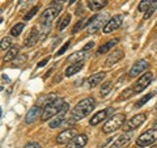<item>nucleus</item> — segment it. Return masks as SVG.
<instances>
[{
	"label": "nucleus",
	"mask_w": 157,
	"mask_h": 148,
	"mask_svg": "<svg viewBox=\"0 0 157 148\" xmlns=\"http://www.w3.org/2000/svg\"><path fill=\"white\" fill-rule=\"evenodd\" d=\"M24 2V0H18V3H22Z\"/></svg>",
	"instance_id": "nucleus-45"
},
{
	"label": "nucleus",
	"mask_w": 157,
	"mask_h": 148,
	"mask_svg": "<svg viewBox=\"0 0 157 148\" xmlns=\"http://www.w3.org/2000/svg\"><path fill=\"white\" fill-rule=\"evenodd\" d=\"M88 4V7H89L90 11H100V9L102 8H105L107 6V0H88L86 2Z\"/></svg>",
	"instance_id": "nucleus-20"
},
{
	"label": "nucleus",
	"mask_w": 157,
	"mask_h": 148,
	"mask_svg": "<svg viewBox=\"0 0 157 148\" xmlns=\"http://www.w3.org/2000/svg\"><path fill=\"white\" fill-rule=\"evenodd\" d=\"M94 47V42H89L88 45H85L84 47H82V51H86V50H90V49Z\"/></svg>",
	"instance_id": "nucleus-38"
},
{
	"label": "nucleus",
	"mask_w": 157,
	"mask_h": 148,
	"mask_svg": "<svg viewBox=\"0 0 157 148\" xmlns=\"http://www.w3.org/2000/svg\"><path fill=\"white\" fill-rule=\"evenodd\" d=\"M82 26H84V20H80V21H78V22L76 24V25H75V28H73L72 33H73V34H76V33H77L78 30H80V29H81Z\"/></svg>",
	"instance_id": "nucleus-35"
},
{
	"label": "nucleus",
	"mask_w": 157,
	"mask_h": 148,
	"mask_svg": "<svg viewBox=\"0 0 157 148\" xmlns=\"http://www.w3.org/2000/svg\"><path fill=\"white\" fill-rule=\"evenodd\" d=\"M39 41V30L37 28H33L29 36L25 39V46L26 47H33L34 45H37V42Z\"/></svg>",
	"instance_id": "nucleus-18"
},
{
	"label": "nucleus",
	"mask_w": 157,
	"mask_h": 148,
	"mask_svg": "<svg viewBox=\"0 0 157 148\" xmlns=\"http://www.w3.org/2000/svg\"><path fill=\"white\" fill-rule=\"evenodd\" d=\"M105 77H106V72H104V71L97 72L88 79V85H89V88H96L97 85H100L102 83V80H104Z\"/></svg>",
	"instance_id": "nucleus-19"
},
{
	"label": "nucleus",
	"mask_w": 157,
	"mask_h": 148,
	"mask_svg": "<svg viewBox=\"0 0 157 148\" xmlns=\"http://www.w3.org/2000/svg\"><path fill=\"white\" fill-rule=\"evenodd\" d=\"M84 67V60L82 62H78V63H75V64H70L67 68H66V76L70 77V76H73L75 73H77L78 71L81 70V68Z\"/></svg>",
	"instance_id": "nucleus-22"
},
{
	"label": "nucleus",
	"mask_w": 157,
	"mask_h": 148,
	"mask_svg": "<svg viewBox=\"0 0 157 148\" xmlns=\"http://www.w3.org/2000/svg\"><path fill=\"white\" fill-rule=\"evenodd\" d=\"M153 110H155V111H157V102L155 103V109H153Z\"/></svg>",
	"instance_id": "nucleus-43"
},
{
	"label": "nucleus",
	"mask_w": 157,
	"mask_h": 148,
	"mask_svg": "<svg viewBox=\"0 0 157 148\" xmlns=\"http://www.w3.org/2000/svg\"><path fill=\"white\" fill-rule=\"evenodd\" d=\"M111 89H113V83H111L110 80H109V81H105V83L101 85V88H100L101 96H102V97H106V96L111 92Z\"/></svg>",
	"instance_id": "nucleus-26"
},
{
	"label": "nucleus",
	"mask_w": 157,
	"mask_h": 148,
	"mask_svg": "<svg viewBox=\"0 0 157 148\" xmlns=\"http://www.w3.org/2000/svg\"><path fill=\"white\" fill-rule=\"evenodd\" d=\"M18 53H20V46H12L11 49L8 50V53L4 55L3 58V62H11L13 59H16L18 56Z\"/></svg>",
	"instance_id": "nucleus-23"
},
{
	"label": "nucleus",
	"mask_w": 157,
	"mask_h": 148,
	"mask_svg": "<svg viewBox=\"0 0 157 148\" xmlns=\"http://www.w3.org/2000/svg\"><path fill=\"white\" fill-rule=\"evenodd\" d=\"M85 58V54L84 51H80V53H73L72 55H70L67 58V63H72V64H75V63H78V62H82Z\"/></svg>",
	"instance_id": "nucleus-24"
},
{
	"label": "nucleus",
	"mask_w": 157,
	"mask_h": 148,
	"mask_svg": "<svg viewBox=\"0 0 157 148\" xmlns=\"http://www.w3.org/2000/svg\"><path fill=\"white\" fill-rule=\"evenodd\" d=\"M123 56H124L123 50H121V49H115V50H114V51H111V53L109 54V56L106 58V60H105V66H106V67H111V66H114L115 63L119 62Z\"/></svg>",
	"instance_id": "nucleus-14"
},
{
	"label": "nucleus",
	"mask_w": 157,
	"mask_h": 148,
	"mask_svg": "<svg viewBox=\"0 0 157 148\" xmlns=\"http://www.w3.org/2000/svg\"><path fill=\"white\" fill-rule=\"evenodd\" d=\"M156 8H157V0H153V4H151L149 9H148V11H147V12L144 13V20H148V18L152 16V14L155 13Z\"/></svg>",
	"instance_id": "nucleus-31"
},
{
	"label": "nucleus",
	"mask_w": 157,
	"mask_h": 148,
	"mask_svg": "<svg viewBox=\"0 0 157 148\" xmlns=\"http://www.w3.org/2000/svg\"><path fill=\"white\" fill-rule=\"evenodd\" d=\"M25 148H42V146L37 142H29L25 144Z\"/></svg>",
	"instance_id": "nucleus-36"
},
{
	"label": "nucleus",
	"mask_w": 157,
	"mask_h": 148,
	"mask_svg": "<svg viewBox=\"0 0 157 148\" xmlns=\"http://www.w3.org/2000/svg\"><path fill=\"white\" fill-rule=\"evenodd\" d=\"M151 148H157V144H155V146H152Z\"/></svg>",
	"instance_id": "nucleus-44"
},
{
	"label": "nucleus",
	"mask_w": 157,
	"mask_h": 148,
	"mask_svg": "<svg viewBox=\"0 0 157 148\" xmlns=\"http://www.w3.org/2000/svg\"><path fill=\"white\" fill-rule=\"evenodd\" d=\"M70 22H71V14L68 13V14H66V16L60 20V22H59V25H58L59 30H63V29H66Z\"/></svg>",
	"instance_id": "nucleus-29"
},
{
	"label": "nucleus",
	"mask_w": 157,
	"mask_h": 148,
	"mask_svg": "<svg viewBox=\"0 0 157 148\" xmlns=\"http://www.w3.org/2000/svg\"><path fill=\"white\" fill-rule=\"evenodd\" d=\"M77 2V0H70V3H68V4H70V6H72V4H75Z\"/></svg>",
	"instance_id": "nucleus-41"
},
{
	"label": "nucleus",
	"mask_w": 157,
	"mask_h": 148,
	"mask_svg": "<svg viewBox=\"0 0 157 148\" xmlns=\"http://www.w3.org/2000/svg\"><path fill=\"white\" fill-rule=\"evenodd\" d=\"M41 111H43V109H42L41 106H38V105L33 106L32 109H30V110H29V111L26 113L25 122L28 123V125H30V123L36 122V121H37V118L39 117V114H41Z\"/></svg>",
	"instance_id": "nucleus-17"
},
{
	"label": "nucleus",
	"mask_w": 157,
	"mask_h": 148,
	"mask_svg": "<svg viewBox=\"0 0 157 148\" xmlns=\"http://www.w3.org/2000/svg\"><path fill=\"white\" fill-rule=\"evenodd\" d=\"M131 138H132V132H126V134L118 136V139L114 142V144L110 148H126L131 142Z\"/></svg>",
	"instance_id": "nucleus-15"
},
{
	"label": "nucleus",
	"mask_w": 157,
	"mask_h": 148,
	"mask_svg": "<svg viewBox=\"0 0 157 148\" xmlns=\"http://www.w3.org/2000/svg\"><path fill=\"white\" fill-rule=\"evenodd\" d=\"M155 142H157V129H149L136 139V146L147 147V146H152Z\"/></svg>",
	"instance_id": "nucleus-5"
},
{
	"label": "nucleus",
	"mask_w": 157,
	"mask_h": 148,
	"mask_svg": "<svg viewBox=\"0 0 157 148\" xmlns=\"http://www.w3.org/2000/svg\"><path fill=\"white\" fill-rule=\"evenodd\" d=\"M153 127H155V129H157V117L155 118V122H153Z\"/></svg>",
	"instance_id": "nucleus-40"
},
{
	"label": "nucleus",
	"mask_w": 157,
	"mask_h": 148,
	"mask_svg": "<svg viewBox=\"0 0 157 148\" xmlns=\"http://www.w3.org/2000/svg\"><path fill=\"white\" fill-rule=\"evenodd\" d=\"M152 80H153V73H152V72L144 73V75H141V77H139L135 81L134 85H131L132 91H134L135 95H136V93H141L144 89L148 88V85L152 83Z\"/></svg>",
	"instance_id": "nucleus-6"
},
{
	"label": "nucleus",
	"mask_w": 157,
	"mask_h": 148,
	"mask_svg": "<svg viewBox=\"0 0 157 148\" xmlns=\"http://www.w3.org/2000/svg\"><path fill=\"white\" fill-rule=\"evenodd\" d=\"M88 143V136L84 134L76 135L73 139L67 144V148H82Z\"/></svg>",
	"instance_id": "nucleus-16"
},
{
	"label": "nucleus",
	"mask_w": 157,
	"mask_h": 148,
	"mask_svg": "<svg viewBox=\"0 0 157 148\" xmlns=\"http://www.w3.org/2000/svg\"><path fill=\"white\" fill-rule=\"evenodd\" d=\"M64 2H67V0H54L52 4H60L62 6V3H64Z\"/></svg>",
	"instance_id": "nucleus-39"
},
{
	"label": "nucleus",
	"mask_w": 157,
	"mask_h": 148,
	"mask_svg": "<svg viewBox=\"0 0 157 148\" xmlns=\"http://www.w3.org/2000/svg\"><path fill=\"white\" fill-rule=\"evenodd\" d=\"M151 4H152V0H141L140 4H139V7H137V11H139L140 13L147 12L149 9Z\"/></svg>",
	"instance_id": "nucleus-28"
},
{
	"label": "nucleus",
	"mask_w": 157,
	"mask_h": 148,
	"mask_svg": "<svg viewBox=\"0 0 157 148\" xmlns=\"http://www.w3.org/2000/svg\"><path fill=\"white\" fill-rule=\"evenodd\" d=\"M153 96H156V92H151V93H148V95L143 96V97H141L139 101H136V103H135V107H136V109H140V107H141V106H144L145 103L148 102V101H149V100H151V98L153 97Z\"/></svg>",
	"instance_id": "nucleus-25"
},
{
	"label": "nucleus",
	"mask_w": 157,
	"mask_h": 148,
	"mask_svg": "<svg viewBox=\"0 0 157 148\" xmlns=\"http://www.w3.org/2000/svg\"><path fill=\"white\" fill-rule=\"evenodd\" d=\"M147 68H148V62L144 60V59H140V60H137L135 64L131 67V70L128 71V76L136 77V76L141 75V72H144Z\"/></svg>",
	"instance_id": "nucleus-13"
},
{
	"label": "nucleus",
	"mask_w": 157,
	"mask_h": 148,
	"mask_svg": "<svg viewBox=\"0 0 157 148\" xmlns=\"http://www.w3.org/2000/svg\"><path fill=\"white\" fill-rule=\"evenodd\" d=\"M122 21H123V16H122V14H115V16H113L105 25L104 33L109 34V33H113V32L118 30V29L121 28V25H122Z\"/></svg>",
	"instance_id": "nucleus-9"
},
{
	"label": "nucleus",
	"mask_w": 157,
	"mask_h": 148,
	"mask_svg": "<svg viewBox=\"0 0 157 148\" xmlns=\"http://www.w3.org/2000/svg\"><path fill=\"white\" fill-rule=\"evenodd\" d=\"M147 119V115L144 114V113H141V114H136L131 118V119L128 122H126L124 123V126H123V130L126 132H130V131H134L136 130L137 127H140L143 123L145 122Z\"/></svg>",
	"instance_id": "nucleus-8"
},
{
	"label": "nucleus",
	"mask_w": 157,
	"mask_h": 148,
	"mask_svg": "<svg viewBox=\"0 0 157 148\" xmlns=\"http://www.w3.org/2000/svg\"><path fill=\"white\" fill-rule=\"evenodd\" d=\"M39 11V7L37 6V7H34V8H32L30 11H29L25 16H24V20H25V21H29V20H32V17H34L37 14V12Z\"/></svg>",
	"instance_id": "nucleus-33"
},
{
	"label": "nucleus",
	"mask_w": 157,
	"mask_h": 148,
	"mask_svg": "<svg viewBox=\"0 0 157 148\" xmlns=\"http://www.w3.org/2000/svg\"><path fill=\"white\" fill-rule=\"evenodd\" d=\"M124 121H126L124 114H115V115L110 117V119L102 127V132H104V134H110V132L117 131L118 129H121V127L124 125Z\"/></svg>",
	"instance_id": "nucleus-4"
},
{
	"label": "nucleus",
	"mask_w": 157,
	"mask_h": 148,
	"mask_svg": "<svg viewBox=\"0 0 157 148\" xmlns=\"http://www.w3.org/2000/svg\"><path fill=\"white\" fill-rule=\"evenodd\" d=\"M12 47V39L9 37H6L2 39V43H0V49H2V51H6V50H9V49Z\"/></svg>",
	"instance_id": "nucleus-30"
},
{
	"label": "nucleus",
	"mask_w": 157,
	"mask_h": 148,
	"mask_svg": "<svg viewBox=\"0 0 157 148\" xmlns=\"http://www.w3.org/2000/svg\"><path fill=\"white\" fill-rule=\"evenodd\" d=\"M118 42H119V39H118V38H114V39H111V41L104 43V45L100 46V49L97 50V55H102V54L109 53V51H110V49L114 47Z\"/></svg>",
	"instance_id": "nucleus-21"
},
{
	"label": "nucleus",
	"mask_w": 157,
	"mask_h": 148,
	"mask_svg": "<svg viewBox=\"0 0 157 148\" xmlns=\"http://www.w3.org/2000/svg\"><path fill=\"white\" fill-rule=\"evenodd\" d=\"M24 28H25V24H24V22L16 24V25L11 29V36L12 37H18L20 34H21V32L24 30Z\"/></svg>",
	"instance_id": "nucleus-27"
},
{
	"label": "nucleus",
	"mask_w": 157,
	"mask_h": 148,
	"mask_svg": "<svg viewBox=\"0 0 157 148\" xmlns=\"http://www.w3.org/2000/svg\"><path fill=\"white\" fill-rule=\"evenodd\" d=\"M96 106V101L93 97H88V98H84V100H81L80 102H77V105L72 109V119L73 121H81L84 119L85 117H88L93 111Z\"/></svg>",
	"instance_id": "nucleus-1"
},
{
	"label": "nucleus",
	"mask_w": 157,
	"mask_h": 148,
	"mask_svg": "<svg viewBox=\"0 0 157 148\" xmlns=\"http://www.w3.org/2000/svg\"><path fill=\"white\" fill-rule=\"evenodd\" d=\"M131 95H135L134 93V91H132V88L130 87V88H127V89H124L123 92H122V95H121V97L118 98V101H123V100H127Z\"/></svg>",
	"instance_id": "nucleus-32"
},
{
	"label": "nucleus",
	"mask_w": 157,
	"mask_h": 148,
	"mask_svg": "<svg viewBox=\"0 0 157 148\" xmlns=\"http://www.w3.org/2000/svg\"><path fill=\"white\" fill-rule=\"evenodd\" d=\"M63 103H64V101H63L62 97H58L55 101H52L50 103H46V105L43 106L41 119L47 121V119H51L52 117H55L56 114H59V111H60L62 107H63Z\"/></svg>",
	"instance_id": "nucleus-3"
},
{
	"label": "nucleus",
	"mask_w": 157,
	"mask_h": 148,
	"mask_svg": "<svg viewBox=\"0 0 157 148\" xmlns=\"http://www.w3.org/2000/svg\"><path fill=\"white\" fill-rule=\"evenodd\" d=\"M70 43H71V41H67L64 45H63L60 49H59L58 50V53H56V56H60V55H63V54H64L66 51H67V49L70 47Z\"/></svg>",
	"instance_id": "nucleus-34"
},
{
	"label": "nucleus",
	"mask_w": 157,
	"mask_h": 148,
	"mask_svg": "<svg viewBox=\"0 0 157 148\" xmlns=\"http://www.w3.org/2000/svg\"><path fill=\"white\" fill-rule=\"evenodd\" d=\"M111 113H113V107H107V109L100 110V111L96 113V114L89 119V125H90V126H97V125H100L102 121H105L107 117H110Z\"/></svg>",
	"instance_id": "nucleus-11"
},
{
	"label": "nucleus",
	"mask_w": 157,
	"mask_h": 148,
	"mask_svg": "<svg viewBox=\"0 0 157 148\" xmlns=\"http://www.w3.org/2000/svg\"><path fill=\"white\" fill-rule=\"evenodd\" d=\"M3 79H4V80H7V81H8V83H9V81H11V80H9V79H8V77H7V76H6V75H3Z\"/></svg>",
	"instance_id": "nucleus-42"
},
{
	"label": "nucleus",
	"mask_w": 157,
	"mask_h": 148,
	"mask_svg": "<svg viewBox=\"0 0 157 148\" xmlns=\"http://www.w3.org/2000/svg\"><path fill=\"white\" fill-rule=\"evenodd\" d=\"M68 106H70V105H68L67 102L63 103V107H62V110L59 111V114H56L51 119V122H50V129H56V127H60L63 123H64L66 114H67V111H68Z\"/></svg>",
	"instance_id": "nucleus-10"
},
{
	"label": "nucleus",
	"mask_w": 157,
	"mask_h": 148,
	"mask_svg": "<svg viewBox=\"0 0 157 148\" xmlns=\"http://www.w3.org/2000/svg\"><path fill=\"white\" fill-rule=\"evenodd\" d=\"M62 11V6L60 4H51L48 8L45 9V12H42L41 14V22L43 25H46L50 21H52L54 18H55L59 13Z\"/></svg>",
	"instance_id": "nucleus-7"
},
{
	"label": "nucleus",
	"mask_w": 157,
	"mask_h": 148,
	"mask_svg": "<svg viewBox=\"0 0 157 148\" xmlns=\"http://www.w3.org/2000/svg\"><path fill=\"white\" fill-rule=\"evenodd\" d=\"M48 60H50V58H48V56H47V58H45V59H43V60H41V62L38 63V67L41 68V67H43V66H46L47 63H48Z\"/></svg>",
	"instance_id": "nucleus-37"
},
{
	"label": "nucleus",
	"mask_w": 157,
	"mask_h": 148,
	"mask_svg": "<svg viewBox=\"0 0 157 148\" xmlns=\"http://www.w3.org/2000/svg\"><path fill=\"white\" fill-rule=\"evenodd\" d=\"M109 14H107L106 12L104 13H100V14H96V16H93L92 18H89V21L86 22V32L89 34H94L96 32H98L100 29L102 28L104 29L105 25L107 24V21H109Z\"/></svg>",
	"instance_id": "nucleus-2"
},
{
	"label": "nucleus",
	"mask_w": 157,
	"mask_h": 148,
	"mask_svg": "<svg viewBox=\"0 0 157 148\" xmlns=\"http://www.w3.org/2000/svg\"><path fill=\"white\" fill-rule=\"evenodd\" d=\"M76 135H77V131L75 129H67L56 136V143L58 144H68Z\"/></svg>",
	"instance_id": "nucleus-12"
}]
</instances>
